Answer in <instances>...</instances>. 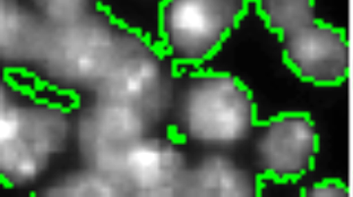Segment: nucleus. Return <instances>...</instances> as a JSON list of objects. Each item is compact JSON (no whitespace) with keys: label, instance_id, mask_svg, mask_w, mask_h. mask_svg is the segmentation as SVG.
I'll use <instances>...</instances> for the list:
<instances>
[{"label":"nucleus","instance_id":"2","mask_svg":"<svg viewBox=\"0 0 353 197\" xmlns=\"http://www.w3.org/2000/svg\"><path fill=\"white\" fill-rule=\"evenodd\" d=\"M259 123L252 91L236 75L180 70L167 128L188 149L236 152L248 145Z\"/></svg>","mask_w":353,"mask_h":197},{"label":"nucleus","instance_id":"8","mask_svg":"<svg viewBox=\"0 0 353 197\" xmlns=\"http://www.w3.org/2000/svg\"><path fill=\"white\" fill-rule=\"evenodd\" d=\"M190 160V149L168 128H161L127 152L116 176L127 197L181 196Z\"/></svg>","mask_w":353,"mask_h":197},{"label":"nucleus","instance_id":"4","mask_svg":"<svg viewBox=\"0 0 353 197\" xmlns=\"http://www.w3.org/2000/svg\"><path fill=\"white\" fill-rule=\"evenodd\" d=\"M179 72L159 42L123 24L94 96L135 109L155 127L167 128Z\"/></svg>","mask_w":353,"mask_h":197},{"label":"nucleus","instance_id":"14","mask_svg":"<svg viewBox=\"0 0 353 197\" xmlns=\"http://www.w3.org/2000/svg\"><path fill=\"white\" fill-rule=\"evenodd\" d=\"M50 21H63L100 6V0H26Z\"/></svg>","mask_w":353,"mask_h":197},{"label":"nucleus","instance_id":"13","mask_svg":"<svg viewBox=\"0 0 353 197\" xmlns=\"http://www.w3.org/2000/svg\"><path fill=\"white\" fill-rule=\"evenodd\" d=\"M265 25L279 38L294 32L316 17L315 0H254Z\"/></svg>","mask_w":353,"mask_h":197},{"label":"nucleus","instance_id":"16","mask_svg":"<svg viewBox=\"0 0 353 197\" xmlns=\"http://www.w3.org/2000/svg\"><path fill=\"white\" fill-rule=\"evenodd\" d=\"M349 107V165L353 174V87L351 90Z\"/></svg>","mask_w":353,"mask_h":197},{"label":"nucleus","instance_id":"17","mask_svg":"<svg viewBox=\"0 0 353 197\" xmlns=\"http://www.w3.org/2000/svg\"><path fill=\"white\" fill-rule=\"evenodd\" d=\"M352 21H351V38L349 39L350 40L351 45V50H352V56H353V1H352Z\"/></svg>","mask_w":353,"mask_h":197},{"label":"nucleus","instance_id":"5","mask_svg":"<svg viewBox=\"0 0 353 197\" xmlns=\"http://www.w3.org/2000/svg\"><path fill=\"white\" fill-rule=\"evenodd\" d=\"M252 0H161L159 43L179 70L199 68L218 54Z\"/></svg>","mask_w":353,"mask_h":197},{"label":"nucleus","instance_id":"7","mask_svg":"<svg viewBox=\"0 0 353 197\" xmlns=\"http://www.w3.org/2000/svg\"><path fill=\"white\" fill-rule=\"evenodd\" d=\"M248 145L250 165L263 179L289 183L312 172L319 133L306 112H283L259 123Z\"/></svg>","mask_w":353,"mask_h":197},{"label":"nucleus","instance_id":"3","mask_svg":"<svg viewBox=\"0 0 353 197\" xmlns=\"http://www.w3.org/2000/svg\"><path fill=\"white\" fill-rule=\"evenodd\" d=\"M123 25L101 5L63 21L49 19L41 52L26 80L72 103L94 96Z\"/></svg>","mask_w":353,"mask_h":197},{"label":"nucleus","instance_id":"12","mask_svg":"<svg viewBox=\"0 0 353 197\" xmlns=\"http://www.w3.org/2000/svg\"><path fill=\"white\" fill-rule=\"evenodd\" d=\"M33 195L44 197H127L117 176L79 163L52 172Z\"/></svg>","mask_w":353,"mask_h":197},{"label":"nucleus","instance_id":"11","mask_svg":"<svg viewBox=\"0 0 353 197\" xmlns=\"http://www.w3.org/2000/svg\"><path fill=\"white\" fill-rule=\"evenodd\" d=\"M49 19L26 0H0V63L3 75L28 79L38 61Z\"/></svg>","mask_w":353,"mask_h":197},{"label":"nucleus","instance_id":"15","mask_svg":"<svg viewBox=\"0 0 353 197\" xmlns=\"http://www.w3.org/2000/svg\"><path fill=\"white\" fill-rule=\"evenodd\" d=\"M303 195L308 197H347L350 188L345 183L335 179L316 181L303 188Z\"/></svg>","mask_w":353,"mask_h":197},{"label":"nucleus","instance_id":"10","mask_svg":"<svg viewBox=\"0 0 353 197\" xmlns=\"http://www.w3.org/2000/svg\"><path fill=\"white\" fill-rule=\"evenodd\" d=\"M263 178L234 151H202L192 156L181 196L255 197Z\"/></svg>","mask_w":353,"mask_h":197},{"label":"nucleus","instance_id":"6","mask_svg":"<svg viewBox=\"0 0 353 197\" xmlns=\"http://www.w3.org/2000/svg\"><path fill=\"white\" fill-rule=\"evenodd\" d=\"M155 127L135 109L100 96L74 103L76 163L116 175L127 152Z\"/></svg>","mask_w":353,"mask_h":197},{"label":"nucleus","instance_id":"1","mask_svg":"<svg viewBox=\"0 0 353 197\" xmlns=\"http://www.w3.org/2000/svg\"><path fill=\"white\" fill-rule=\"evenodd\" d=\"M74 103L26 79L0 83V179L33 194L73 151Z\"/></svg>","mask_w":353,"mask_h":197},{"label":"nucleus","instance_id":"9","mask_svg":"<svg viewBox=\"0 0 353 197\" xmlns=\"http://www.w3.org/2000/svg\"><path fill=\"white\" fill-rule=\"evenodd\" d=\"M282 56L300 80L317 86H336L350 76V40L344 30L315 19L281 37Z\"/></svg>","mask_w":353,"mask_h":197}]
</instances>
